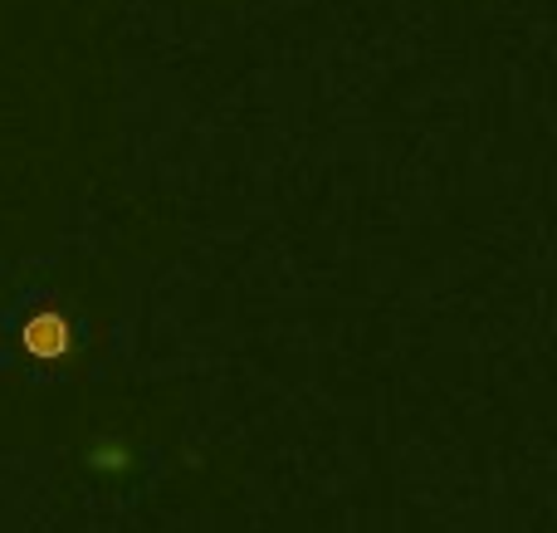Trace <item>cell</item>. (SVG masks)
<instances>
[{
	"label": "cell",
	"mask_w": 557,
	"mask_h": 533,
	"mask_svg": "<svg viewBox=\"0 0 557 533\" xmlns=\"http://www.w3.org/2000/svg\"><path fill=\"white\" fill-rule=\"evenodd\" d=\"M25 343L39 352V358H54V352H64V343H69L64 319H54V313H39V319H29Z\"/></svg>",
	"instance_id": "6da1fadb"
}]
</instances>
